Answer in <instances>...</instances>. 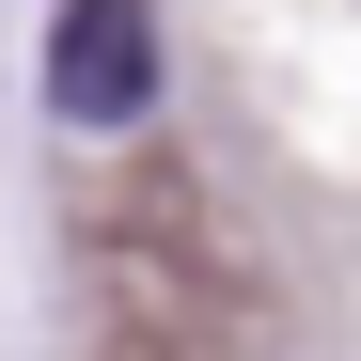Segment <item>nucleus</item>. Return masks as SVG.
Masks as SVG:
<instances>
[{
	"label": "nucleus",
	"mask_w": 361,
	"mask_h": 361,
	"mask_svg": "<svg viewBox=\"0 0 361 361\" xmlns=\"http://www.w3.org/2000/svg\"><path fill=\"white\" fill-rule=\"evenodd\" d=\"M47 110L79 142H126L157 110V0H63L47 16Z\"/></svg>",
	"instance_id": "1"
}]
</instances>
